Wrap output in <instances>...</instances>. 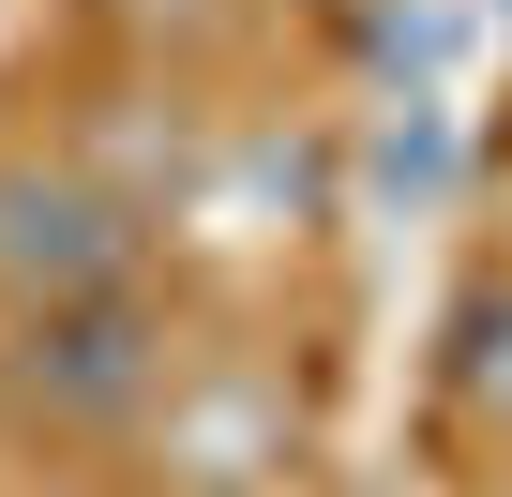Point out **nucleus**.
<instances>
[{
    "instance_id": "1",
    "label": "nucleus",
    "mask_w": 512,
    "mask_h": 497,
    "mask_svg": "<svg viewBox=\"0 0 512 497\" xmlns=\"http://www.w3.org/2000/svg\"><path fill=\"white\" fill-rule=\"evenodd\" d=\"M0 392L31 422L91 437V422H136L166 392V317L136 287H76V302H16V347H0Z\"/></svg>"
},
{
    "instance_id": "2",
    "label": "nucleus",
    "mask_w": 512,
    "mask_h": 497,
    "mask_svg": "<svg viewBox=\"0 0 512 497\" xmlns=\"http://www.w3.org/2000/svg\"><path fill=\"white\" fill-rule=\"evenodd\" d=\"M76 287H136V211L91 166H0V302H76Z\"/></svg>"
},
{
    "instance_id": "3",
    "label": "nucleus",
    "mask_w": 512,
    "mask_h": 497,
    "mask_svg": "<svg viewBox=\"0 0 512 497\" xmlns=\"http://www.w3.org/2000/svg\"><path fill=\"white\" fill-rule=\"evenodd\" d=\"M452 392H467L482 437H512V287H482V302L452 317Z\"/></svg>"
}]
</instances>
